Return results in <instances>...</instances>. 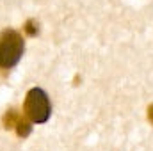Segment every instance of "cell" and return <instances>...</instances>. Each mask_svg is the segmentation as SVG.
Wrapping results in <instances>:
<instances>
[{"instance_id": "1", "label": "cell", "mask_w": 153, "mask_h": 151, "mask_svg": "<svg viewBox=\"0 0 153 151\" xmlns=\"http://www.w3.org/2000/svg\"><path fill=\"white\" fill-rule=\"evenodd\" d=\"M23 50H25L23 38L16 30H4L0 36V68L2 70L14 68L20 62Z\"/></svg>"}, {"instance_id": "2", "label": "cell", "mask_w": 153, "mask_h": 151, "mask_svg": "<svg viewBox=\"0 0 153 151\" xmlns=\"http://www.w3.org/2000/svg\"><path fill=\"white\" fill-rule=\"evenodd\" d=\"M25 114L27 117L32 121V123H38L43 124L50 119V114H52V105H50V100H48V94L39 89L34 87L27 93V100H25Z\"/></svg>"}, {"instance_id": "3", "label": "cell", "mask_w": 153, "mask_h": 151, "mask_svg": "<svg viewBox=\"0 0 153 151\" xmlns=\"http://www.w3.org/2000/svg\"><path fill=\"white\" fill-rule=\"evenodd\" d=\"M25 32L30 36V38H34V36H38L39 32V23L36 21V20H27V23H25Z\"/></svg>"}, {"instance_id": "4", "label": "cell", "mask_w": 153, "mask_h": 151, "mask_svg": "<svg viewBox=\"0 0 153 151\" xmlns=\"http://www.w3.org/2000/svg\"><path fill=\"white\" fill-rule=\"evenodd\" d=\"M14 128H16V132H18L20 137H27V135L30 133V130H32V126H30L29 123H23V121H18Z\"/></svg>"}, {"instance_id": "5", "label": "cell", "mask_w": 153, "mask_h": 151, "mask_svg": "<svg viewBox=\"0 0 153 151\" xmlns=\"http://www.w3.org/2000/svg\"><path fill=\"white\" fill-rule=\"evenodd\" d=\"M18 121H20V119L16 117V112H14V110H9V112L5 114V117H4V123H5V128H14Z\"/></svg>"}, {"instance_id": "6", "label": "cell", "mask_w": 153, "mask_h": 151, "mask_svg": "<svg viewBox=\"0 0 153 151\" xmlns=\"http://www.w3.org/2000/svg\"><path fill=\"white\" fill-rule=\"evenodd\" d=\"M148 121H150V123L153 124V103L150 105V107H148Z\"/></svg>"}]
</instances>
